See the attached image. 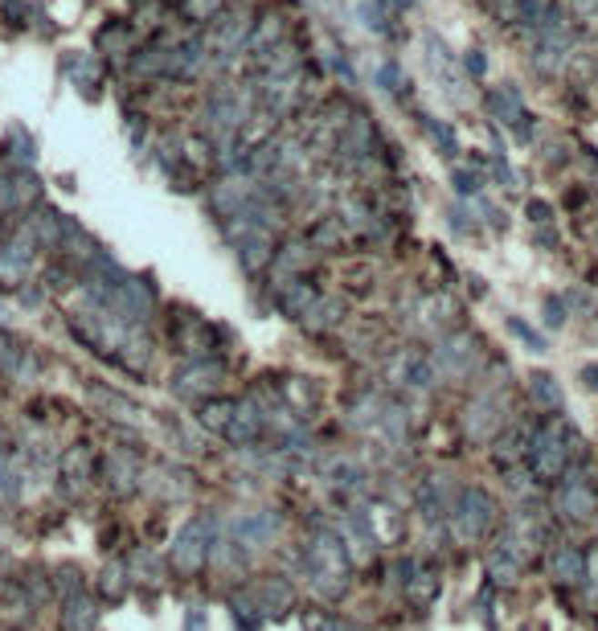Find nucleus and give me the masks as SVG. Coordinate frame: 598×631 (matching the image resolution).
Returning a JSON list of instances; mask_svg holds the SVG:
<instances>
[{
    "label": "nucleus",
    "instance_id": "f257e3e1",
    "mask_svg": "<svg viewBox=\"0 0 598 631\" xmlns=\"http://www.w3.org/2000/svg\"><path fill=\"white\" fill-rule=\"evenodd\" d=\"M308 570H311V586H316L324 598H336L344 586H349L352 557L336 533H316V537L308 541Z\"/></svg>",
    "mask_w": 598,
    "mask_h": 631
},
{
    "label": "nucleus",
    "instance_id": "f03ea898",
    "mask_svg": "<svg viewBox=\"0 0 598 631\" xmlns=\"http://www.w3.org/2000/svg\"><path fill=\"white\" fill-rule=\"evenodd\" d=\"M492 521H496V500H492L488 492L471 488L459 496L455 513H451V533H455V541L471 545V541H480L483 533H488Z\"/></svg>",
    "mask_w": 598,
    "mask_h": 631
},
{
    "label": "nucleus",
    "instance_id": "7ed1b4c3",
    "mask_svg": "<svg viewBox=\"0 0 598 631\" xmlns=\"http://www.w3.org/2000/svg\"><path fill=\"white\" fill-rule=\"evenodd\" d=\"M570 463V439H565V426L562 422H549L537 431L532 439V472L541 480H557Z\"/></svg>",
    "mask_w": 598,
    "mask_h": 631
},
{
    "label": "nucleus",
    "instance_id": "20e7f679",
    "mask_svg": "<svg viewBox=\"0 0 598 631\" xmlns=\"http://www.w3.org/2000/svg\"><path fill=\"white\" fill-rule=\"evenodd\" d=\"M205 562H209V521H205V516H193V521L180 529L177 545H172V565H177L180 574H197Z\"/></svg>",
    "mask_w": 598,
    "mask_h": 631
},
{
    "label": "nucleus",
    "instance_id": "39448f33",
    "mask_svg": "<svg viewBox=\"0 0 598 631\" xmlns=\"http://www.w3.org/2000/svg\"><path fill=\"white\" fill-rule=\"evenodd\" d=\"M246 603H250L262 619H270V615L279 619V615L295 603V595H291V586H287L283 578H262V582H254V586L246 590Z\"/></svg>",
    "mask_w": 598,
    "mask_h": 631
},
{
    "label": "nucleus",
    "instance_id": "423d86ee",
    "mask_svg": "<svg viewBox=\"0 0 598 631\" xmlns=\"http://www.w3.org/2000/svg\"><path fill=\"white\" fill-rule=\"evenodd\" d=\"M275 533H279L275 513H246L234 521V541H242V545H250V549H262L267 541H275Z\"/></svg>",
    "mask_w": 598,
    "mask_h": 631
},
{
    "label": "nucleus",
    "instance_id": "0eeeda50",
    "mask_svg": "<svg viewBox=\"0 0 598 631\" xmlns=\"http://www.w3.org/2000/svg\"><path fill=\"white\" fill-rule=\"evenodd\" d=\"M557 508H562L565 516H573V521H586V516H594L598 496H594V488H590L582 475H570L565 488H562V496H557Z\"/></svg>",
    "mask_w": 598,
    "mask_h": 631
},
{
    "label": "nucleus",
    "instance_id": "6e6552de",
    "mask_svg": "<svg viewBox=\"0 0 598 631\" xmlns=\"http://www.w3.org/2000/svg\"><path fill=\"white\" fill-rule=\"evenodd\" d=\"M336 537L344 541V549H349V557H369L373 554V545H377V537H373V529H369V516H360V513H349L340 521V533Z\"/></svg>",
    "mask_w": 598,
    "mask_h": 631
},
{
    "label": "nucleus",
    "instance_id": "1a4fd4ad",
    "mask_svg": "<svg viewBox=\"0 0 598 631\" xmlns=\"http://www.w3.org/2000/svg\"><path fill=\"white\" fill-rule=\"evenodd\" d=\"M549 574H553L557 582H570L573 586V582L586 578V554L573 545H557L553 557H549Z\"/></svg>",
    "mask_w": 598,
    "mask_h": 631
},
{
    "label": "nucleus",
    "instance_id": "9d476101",
    "mask_svg": "<svg viewBox=\"0 0 598 631\" xmlns=\"http://www.w3.org/2000/svg\"><path fill=\"white\" fill-rule=\"evenodd\" d=\"M98 611L86 595H70L62 606V631H95Z\"/></svg>",
    "mask_w": 598,
    "mask_h": 631
},
{
    "label": "nucleus",
    "instance_id": "9b49d317",
    "mask_svg": "<svg viewBox=\"0 0 598 631\" xmlns=\"http://www.w3.org/2000/svg\"><path fill=\"white\" fill-rule=\"evenodd\" d=\"M95 475V455H90V447H70L62 455V480L74 483V488H82V483Z\"/></svg>",
    "mask_w": 598,
    "mask_h": 631
},
{
    "label": "nucleus",
    "instance_id": "f8f14e48",
    "mask_svg": "<svg viewBox=\"0 0 598 631\" xmlns=\"http://www.w3.org/2000/svg\"><path fill=\"white\" fill-rule=\"evenodd\" d=\"M439 586L442 582H439V574L434 570H418L414 578H406V598L414 606H431L434 598H439Z\"/></svg>",
    "mask_w": 598,
    "mask_h": 631
},
{
    "label": "nucleus",
    "instance_id": "ddd939ff",
    "mask_svg": "<svg viewBox=\"0 0 598 631\" xmlns=\"http://www.w3.org/2000/svg\"><path fill=\"white\" fill-rule=\"evenodd\" d=\"M29 270V250L25 246H8L0 250V287H16Z\"/></svg>",
    "mask_w": 598,
    "mask_h": 631
},
{
    "label": "nucleus",
    "instance_id": "4468645a",
    "mask_svg": "<svg viewBox=\"0 0 598 631\" xmlns=\"http://www.w3.org/2000/svg\"><path fill=\"white\" fill-rule=\"evenodd\" d=\"M258 426H262V418L250 406H234V418H229L226 434L234 443H250V439H258Z\"/></svg>",
    "mask_w": 598,
    "mask_h": 631
},
{
    "label": "nucleus",
    "instance_id": "2eb2a0df",
    "mask_svg": "<svg viewBox=\"0 0 598 631\" xmlns=\"http://www.w3.org/2000/svg\"><path fill=\"white\" fill-rule=\"evenodd\" d=\"M106 475H111L115 492H131L136 488V480H139V467H136V459H127V455L115 451V455L106 459Z\"/></svg>",
    "mask_w": 598,
    "mask_h": 631
},
{
    "label": "nucleus",
    "instance_id": "dca6fc26",
    "mask_svg": "<svg viewBox=\"0 0 598 631\" xmlns=\"http://www.w3.org/2000/svg\"><path fill=\"white\" fill-rule=\"evenodd\" d=\"M401 513L398 508H373V513H369V529H373V537L377 541H393L401 533Z\"/></svg>",
    "mask_w": 598,
    "mask_h": 631
},
{
    "label": "nucleus",
    "instance_id": "f3484780",
    "mask_svg": "<svg viewBox=\"0 0 598 631\" xmlns=\"http://www.w3.org/2000/svg\"><path fill=\"white\" fill-rule=\"evenodd\" d=\"M218 369H209V365H193V369H185L180 373V382H177V390L180 393H205V390H213L218 385Z\"/></svg>",
    "mask_w": 598,
    "mask_h": 631
},
{
    "label": "nucleus",
    "instance_id": "a211bd4d",
    "mask_svg": "<svg viewBox=\"0 0 598 631\" xmlns=\"http://www.w3.org/2000/svg\"><path fill=\"white\" fill-rule=\"evenodd\" d=\"M471 410H475V422H467V426H471V439H492V431L500 426L496 402H492V398H480Z\"/></svg>",
    "mask_w": 598,
    "mask_h": 631
},
{
    "label": "nucleus",
    "instance_id": "6ab92c4d",
    "mask_svg": "<svg viewBox=\"0 0 598 631\" xmlns=\"http://www.w3.org/2000/svg\"><path fill=\"white\" fill-rule=\"evenodd\" d=\"M234 406H238V402H205V406H201V426H205V431H221V434H226L229 418H234Z\"/></svg>",
    "mask_w": 598,
    "mask_h": 631
},
{
    "label": "nucleus",
    "instance_id": "aec40b11",
    "mask_svg": "<svg viewBox=\"0 0 598 631\" xmlns=\"http://www.w3.org/2000/svg\"><path fill=\"white\" fill-rule=\"evenodd\" d=\"M98 590H103V598H111V603H119L123 590H127V570H123L119 562H111L103 570V578H98Z\"/></svg>",
    "mask_w": 598,
    "mask_h": 631
},
{
    "label": "nucleus",
    "instance_id": "412c9836",
    "mask_svg": "<svg viewBox=\"0 0 598 631\" xmlns=\"http://www.w3.org/2000/svg\"><path fill=\"white\" fill-rule=\"evenodd\" d=\"M532 402H537L541 410H557V406H562V390H557V382L549 373L532 377Z\"/></svg>",
    "mask_w": 598,
    "mask_h": 631
},
{
    "label": "nucleus",
    "instance_id": "4be33fe9",
    "mask_svg": "<svg viewBox=\"0 0 598 631\" xmlns=\"http://www.w3.org/2000/svg\"><path fill=\"white\" fill-rule=\"evenodd\" d=\"M488 574L496 582H512L516 574H521V562H516L512 554H504V549H496V554H488Z\"/></svg>",
    "mask_w": 598,
    "mask_h": 631
},
{
    "label": "nucleus",
    "instance_id": "5701e85b",
    "mask_svg": "<svg viewBox=\"0 0 598 631\" xmlns=\"http://www.w3.org/2000/svg\"><path fill=\"white\" fill-rule=\"evenodd\" d=\"M316 300V295H311V287L308 283H295L291 291L283 295V311L287 316H308V303Z\"/></svg>",
    "mask_w": 598,
    "mask_h": 631
},
{
    "label": "nucleus",
    "instance_id": "b1692460",
    "mask_svg": "<svg viewBox=\"0 0 598 631\" xmlns=\"http://www.w3.org/2000/svg\"><path fill=\"white\" fill-rule=\"evenodd\" d=\"M303 631H340V627H336L332 615H324V611H308V615H303Z\"/></svg>",
    "mask_w": 598,
    "mask_h": 631
},
{
    "label": "nucleus",
    "instance_id": "393cba45",
    "mask_svg": "<svg viewBox=\"0 0 598 631\" xmlns=\"http://www.w3.org/2000/svg\"><path fill=\"white\" fill-rule=\"evenodd\" d=\"M508 328H512V332H516V336H521V341H524V344H529V349H532V352H541V349H545V341H541V336H537V332H532V328H529V324H524V320H508Z\"/></svg>",
    "mask_w": 598,
    "mask_h": 631
},
{
    "label": "nucleus",
    "instance_id": "a878e982",
    "mask_svg": "<svg viewBox=\"0 0 598 631\" xmlns=\"http://www.w3.org/2000/svg\"><path fill=\"white\" fill-rule=\"evenodd\" d=\"M57 590H66V598L70 595H82V582H78V574L66 565V570H57Z\"/></svg>",
    "mask_w": 598,
    "mask_h": 631
},
{
    "label": "nucleus",
    "instance_id": "bb28decb",
    "mask_svg": "<svg viewBox=\"0 0 598 631\" xmlns=\"http://www.w3.org/2000/svg\"><path fill=\"white\" fill-rule=\"evenodd\" d=\"M185 631H209V615H205L201 606H193V611H188V619H185Z\"/></svg>",
    "mask_w": 598,
    "mask_h": 631
},
{
    "label": "nucleus",
    "instance_id": "cd10ccee",
    "mask_svg": "<svg viewBox=\"0 0 598 631\" xmlns=\"http://www.w3.org/2000/svg\"><path fill=\"white\" fill-rule=\"evenodd\" d=\"M13 480H16V475L8 472V459L0 455V492H8V488H13Z\"/></svg>",
    "mask_w": 598,
    "mask_h": 631
},
{
    "label": "nucleus",
    "instance_id": "c85d7f7f",
    "mask_svg": "<svg viewBox=\"0 0 598 631\" xmlns=\"http://www.w3.org/2000/svg\"><path fill=\"white\" fill-rule=\"evenodd\" d=\"M0 631H21V627H0Z\"/></svg>",
    "mask_w": 598,
    "mask_h": 631
}]
</instances>
